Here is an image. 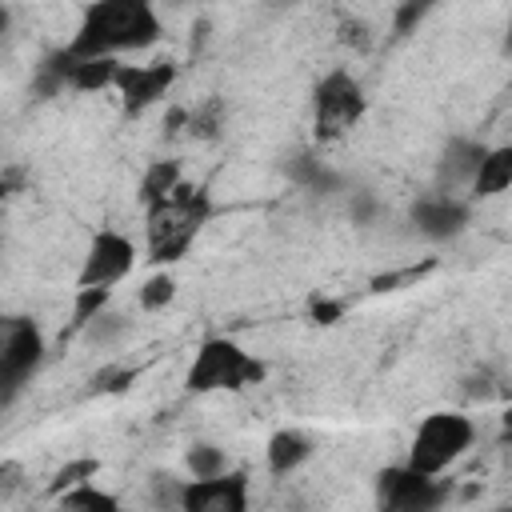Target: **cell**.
Listing matches in <instances>:
<instances>
[{
  "label": "cell",
  "instance_id": "1",
  "mask_svg": "<svg viewBox=\"0 0 512 512\" xmlns=\"http://www.w3.org/2000/svg\"><path fill=\"white\" fill-rule=\"evenodd\" d=\"M156 36H160V20L152 16L148 4L108 0V4H92L84 12V24H80L76 40L68 44V56L96 60V56H112L120 48H148Z\"/></svg>",
  "mask_w": 512,
  "mask_h": 512
},
{
  "label": "cell",
  "instance_id": "2",
  "mask_svg": "<svg viewBox=\"0 0 512 512\" xmlns=\"http://www.w3.org/2000/svg\"><path fill=\"white\" fill-rule=\"evenodd\" d=\"M204 220H208V196H204V188H192V184L180 180L160 204L148 208V256L156 264L180 260Z\"/></svg>",
  "mask_w": 512,
  "mask_h": 512
},
{
  "label": "cell",
  "instance_id": "3",
  "mask_svg": "<svg viewBox=\"0 0 512 512\" xmlns=\"http://www.w3.org/2000/svg\"><path fill=\"white\" fill-rule=\"evenodd\" d=\"M264 380V364L252 360L240 344L224 340V336H212L200 344L192 368H188V388L192 392H216V388H248Z\"/></svg>",
  "mask_w": 512,
  "mask_h": 512
},
{
  "label": "cell",
  "instance_id": "4",
  "mask_svg": "<svg viewBox=\"0 0 512 512\" xmlns=\"http://www.w3.org/2000/svg\"><path fill=\"white\" fill-rule=\"evenodd\" d=\"M468 444H472V424H468V416L432 412V416H424V424L416 428V440H412V452H408V468L420 472V476H436V472H444L452 460H460Z\"/></svg>",
  "mask_w": 512,
  "mask_h": 512
},
{
  "label": "cell",
  "instance_id": "5",
  "mask_svg": "<svg viewBox=\"0 0 512 512\" xmlns=\"http://www.w3.org/2000/svg\"><path fill=\"white\" fill-rule=\"evenodd\" d=\"M40 328L24 316H0V400H8L40 364Z\"/></svg>",
  "mask_w": 512,
  "mask_h": 512
},
{
  "label": "cell",
  "instance_id": "6",
  "mask_svg": "<svg viewBox=\"0 0 512 512\" xmlns=\"http://www.w3.org/2000/svg\"><path fill=\"white\" fill-rule=\"evenodd\" d=\"M364 112V92L348 72H332L316 88V136L336 140L344 136Z\"/></svg>",
  "mask_w": 512,
  "mask_h": 512
},
{
  "label": "cell",
  "instance_id": "7",
  "mask_svg": "<svg viewBox=\"0 0 512 512\" xmlns=\"http://www.w3.org/2000/svg\"><path fill=\"white\" fill-rule=\"evenodd\" d=\"M444 484L432 476H420L412 468H388L380 472V512H436L444 500Z\"/></svg>",
  "mask_w": 512,
  "mask_h": 512
},
{
  "label": "cell",
  "instance_id": "8",
  "mask_svg": "<svg viewBox=\"0 0 512 512\" xmlns=\"http://www.w3.org/2000/svg\"><path fill=\"white\" fill-rule=\"evenodd\" d=\"M136 252H132V240L116 236V232H100L88 248V260L80 268V288H108L116 284L120 276H128Z\"/></svg>",
  "mask_w": 512,
  "mask_h": 512
},
{
  "label": "cell",
  "instance_id": "9",
  "mask_svg": "<svg viewBox=\"0 0 512 512\" xmlns=\"http://www.w3.org/2000/svg\"><path fill=\"white\" fill-rule=\"evenodd\" d=\"M180 512H248V484L240 472L192 480L180 492Z\"/></svg>",
  "mask_w": 512,
  "mask_h": 512
},
{
  "label": "cell",
  "instance_id": "10",
  "mask_svg": "<svg viewBox=\"0 0 512 512\" xmlns=\"http://www.w3.org/2000/svg\"><path fill=\"white\" fill-rule=\"evenodd\" d=\"M172 76H176V68L168 64V60H160V64H120L116 68V88L124 92V108L136 116V112H144L148 104H156L164 92H168V84H172Z\"/></svg>",
  "mask_w": 512,
  "mask_h": 512
},
{
  "label": "cell",
  "instance_id": "11",
  "mask_svg": "<svg viewBox=\"0 0 512 512\" xmlns=\"http://www.w3.org/2000/svg\"><path fill=\"white\" fill-rule=\"evenodd\" d=\"M416 224L428 232V236H452L464 228V208L448 196H424L416 204Z\"/></svg>",
  "mask_w": 512,
  "mask_h": 512
},
{
  "label": "cell",
  "instance_id": "12",
  "mask_svg": "<svg viewBox=\"0 0 512 512\" xmlns=\"http://www.w3.org/2000/svg\"><path fill=\"white\" fill-rule=\"evenodd\" d=\"M512 184V148H492L476 164V196H496Z\"/></svg>",
  "mask_w": 512,
  "mask_h": 512
},
{
  "label": "cell",
  "instance_id": "13",
  "mask_svg": "<svg viewBox=\"0 0 512 512\" xmlns=\"http://www.w3.org/2000/svg\"><path fill=\"white\" fill-rule=\"evenodd\" d=\"M72 60H76V56H72ZM116 68H120V60H116V56L76 60V64H72L68 84H72V88H80V92H100V88H108V84L116 80Z\"/></svg>",
  "mask_w": 512,
  "mask_h": 512
},
{
  "label": "cell",
  "instance_id": "14",
  "mask_svg": "<svg viewBox=\"0 0 512 512\" xmlns=\"http://www.w3.org/2000/svg\"><path fill=\"white\" fill-rule=\"evenodd\" d=\"M312 448H308V440L300 436V432H276L272 440H268V468L276 472V476H288L304 456H308Z\"/></svg>",
  "mask_w": 512,
  "mask_h": 512
},
{
  "label": "cell",
  "instance_id": "15",
  "mask_svg": "<svg viewBox=\"0 0 512 512\" xmlns=\"http://www.w3.org/2000/svg\"><path fill=\"white\" fill-rule=\"evenodd\" d=\"M176 184H180V168H176L172 160H160V164L148 168V176H144V184H140V200L152 208V204H160Z\"/></svg>",
  "mask_w": 512,
  "mask_h": 512
},
{
  "label": "cell",
  "instance_id": "16",
  "mask_svg": "<svg viewBox=\"0 0 512 512\" xmlns=\"http://www.w3.org/2000/svg\"><path fill=\"white\" fill-rule=\"evenodd\" d=\"M56 512H120V508H116V500L108 492H100L92 484H80V488L64 492V500H60Z\"/></svg>",
  "mask_w": 512,
  "mask_h": 512
},
{
  "label": "cell",
  "instance_id": "17",
  "mask_svg": "<svg viewBox=\"0 0 512 512\" xmlns=\"http://www.w3.org/2000/svg\"><path fill=\"white\" fill-rule=\"evenodd\" d=\"M108 304V288H80L76 292V308H72V328H88L100 308Z\"/></svg>",
  "mask_w": 512,
  "mask_h": 512
},
{
  "label": "cell",
  "instance_id": "18",
  "mask_svg": "<svg viewBox=\"0 0 512 512\" xmlns=\"http://www.w3.org/2000/svg\"><path fill=\"white\" fill-rule=\"evenodd\" d=\"M188 468H192L196 480H212V476H224V456L212 444H196L188 452Z\"/></svg>",
  "mask_w": 512,
  "mask_h": 512
},
{
  "label": "cell",
  "instance_id": "19",
  "mask_svg": "<svg viewBox=\"0 0 512 512\" xmlns=\"http://www.w3.org/2000/svg\"><path fill=\"white\" fill-rule=\"evenodd\" d=\"M432 268H436V264L424 260V264H412V268H400V272H384V276L372 280V292H396V288H404V284H416V280L428 276Z\"/></svg>",
  "mask_w": 512,
  "mask_h": 512
},
{
  "label": "cell",
  "instance_id": "20",
  "mask_svg": "<svg viewBox=\"0 0 512 512\" xmlns=\"http://www.w3.org/2000/svg\"><path fill=\"white\" fill-rule=\"evenodd\" d=\"M220 124H224V108H220V100H208L204 108L188 112V128H192L196 136H216Z\"/></svg>",
  "mask_w": 512,
  "mask_h": 512
},
{
  "label": "cell",
  "instance_id": "21",
  "mask_svg": "<svg viewBox=\"0 0 512 512\" xmlns=\"http://www.w3.org/2000/svg\"><path fill=\"white\" fill-rule=\"evenodd\" d=\"M88 476H96V460H72V464H64V468L56 472L52 492H72V488H80Z\"/></svg>",
  "mask_w": 512,
  "mask_h": 512
},
{
  "label": "cell",
  "instance_id": "22",
  "mask_svg": "<svg viewBox=\"0 0 512 512\" xmlns=\"http://www.w3.org/2000/svg\"><path fill=\"white\" fill-rule=\"evenodd\" d=\"M172 296H176V284H172V276H152V280L140 288V304H144L148 312L164 308Z\"/></svg>",
  "mask_w": 512,
  "mask_h": 512
},
{
  "label": "cell",
  "instance_id": "23",
  "mask_svg": "<svg viewBox=\"0 0 512 512\" xmlns=\"http://www.w3.org/2000/svg\"><path fill=\"white\" fill-rule=\"evenodd\" d=\"M484 160V152L476 148V144H452V172H468V168H476Z\"/></svg>",
  "mask_w": 512,
  "mask_h": 512
},
{
  "label": "cell",
  "instance_id": "24",
  "mask_svg": "<svg viewBox=\"0 0 512 512\" xmlns=\"http://www.w3.org/2000/svg\"><path fill=\"white\" fill-rule=\"evenodd\" d=\"M340 40L364 48V44H368V28H364L360 20H340Z\"/></svg>",
  "mask_w": 512,
  "mask_h": 512
},
{
  "label": "cell",
  "instance_id": "25",
  "mask_svg": "<svg viewBox=\"0 0 512 512\" xmlns=\"http://www.w3.org/2000/svg\"><path fill=\"white\" fill-rule=\"evenodd\" d=\"M20 188H24V168H4L0 172V200L12 196V192H20Z\"/></svg>",
  "mask_w": 512,
  "mask_h": 512
},
{
  "label": "cell",
  "instance_id": "26",
  "mask_svg": "<svg viewBox=\"0 0 512 512\" xmlns=\"http://www.w3.org/2000/svg\"><path fill=\"white\" fill-rule=\"evenodd\" d=\"M420 16H424V4H404V8L396 12V32H408Z\"/></svg>",
  "mask_w": 512,
  "mask_h": 512
},
{
  "label": "cell",
  "instance_id": "27",
  "mask_svg": "<svg viewBox=\"0 0 512 512\" xmlns=\"http://www.w3.org/2000/svg\"><path fill=\"white\" fill-rule=\"evenodd\" d=\"M100 324H92V340H108L112 332H120L124 328V320L120 316H96Z\"/></svg>",
  "mask_w": 512,
  "mask_h": 512
},
{
  "label": "cell",
  "instance_id": "28",
  "mask_svg": "<svg viewBox=\"0 0 512 512\" xmlns=\"http://www.w3.org/2000/svg\"><path fill=\"white\" fill-rule=\"evenodd\" d=\"M312 316H316L320 324H332V320L340 316V304H336V300H316V304H312Z\"/></svg>",
  "mask_w": 512,
  "mask_h": 512
},
{
  "label": "cell",
  "instance_id": "29",
  "mask_svg": "<svg viewBox=\"0 0 512 512\" xmlns=\"http://www.w3.org/2000/svg\"><path fill=\"white\" fill-rule=\"evenodd\" d=\"M4 28H8V12L0 8V32H4Z\"/></svg>",
  "mask_w": 512,
  "mask_h": 512
}]
</instances>
